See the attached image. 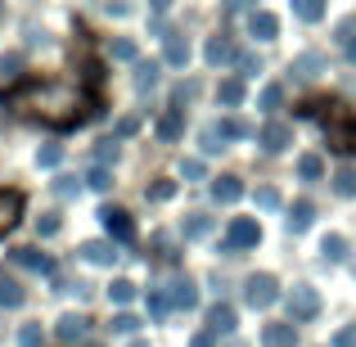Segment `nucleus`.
<instances>
[{
  "mask_svg": "<svg viewBox=\"0 0 356 347\" xmlns=\"http://www.w3.org/2000/svg\"><path fill=\"white\" fill-rule=\"evenodd\" d=\"M9 108H23V113H36L41 122H50V127H72L77 118V90L72 86H59V81H18L14 90L5 95Z\"/></svg>",
  "mask_w": 356,
  "mask_h": 347,
  "instance_id": "f257e3e1",
  "label": "nucleus"
},
{
  "mask_svg": "<svg viewBox=\"0 0 356 347\" xmlns=\"http://www.w3.org/2000/svg\"><path fill=\"white\" fill-rule=\"evenodd\" d=\"M325 131H330V145L339 149V154H352V149H356V118L343 113V104H330V113H325Z\"/></svg>",
  "mask_w": 356,
  "mask_h": 347,
  "instance_id": "f03ea898",
  "label": "nucleus"
},
{
  "mask_svg": "<svg viewBox=\"0 0 356 347\" xmlns=\"http://www.w3.org/2000/svg\"><path fill=\"white\" fill-rule=\"evenodd\" d=\"M243 302H248L252 312H266V307H275V302H280L275 275H248V284H243Z\"/></svg>",
  "mask_w": 356,
  "mask_h": 347,
  "instance_id": "7ed1b4c3",
  "label": "nucleus"
},
{
  "mask_svg": "<svg viewBox=\"0 0 356 347\" xmlns=\"http://www.w3.org/2000/svg\"><path fill=\"white\" fill-rule=\"evenodd\" d=\"M257 239H261V226L252 217H235L230 221V230H226V252H243V248H257Z\"/></svg>",
  "mask_w": 356,
  "mask_h": 347,
  "instance_id": "20e7f679",
  "label": "nucleus"
},
{
  "mask_svg": "<svg viewBox=\"0 0 356 347\" xmlns=\"http://www.w3.org/2000/svg\"><path fill=\"white\" fill-rule=\"evenodd\" d=\"M99 221H104V230H108V239H113V243H131V239H136V221H131V212L99 208Z\"/></svg>",
  "mask_w": 356,
  "mask_h": 347,
  "instance_id": "39448f33",
  "label": "nucleus"
},
{
  "mask_svg": "<svg viewBox=\"0 0 356 347\" xmlns=\"http://www.w3.org/2000/svg\"><path fill=\"white\" fill-rule=\"evenodd\" d=\"M316 312H321V293H316L312 284H293V293H289V316H293V321H312Z\"/></svg>",
  "mask_w": 356,
  "mask_h": 347,
  "instance_id": "423d86ee",
  "label": "nucleus"
},
{
  "mask_svg": "<svg viewBox=\"0 0 356 347\" xmlns=\"http://www.w3.org/2000/svg\"><path fill=\"white\" fill-rule=\"evenodd\" d=\"M23 203H27V199H23L18 190H0V239H5V234L18 226V217H23Z\"/></svg>",
  "mask_w": 356,
  "mask_h": 347,
  "instance_id": "0eeeda50",
  "label": "nucleus"
},
{
  "mask_svg": "<svg viewBox=\"0 0 356 347\" xmlns=\"http://www.w3.org/2000/svg\"><path fill=\"white\" fill-rule=\"evenodd\" d=\"M167 298H172V307H181V312L199 307V289H194V280H190V275H176L172 284H167Z\"/></svg>",
  "mask_w": 356,
  "mask_h": 347,
  "instance_id": "6e6552de",
  "label": "nucleus"
},
{
  "mask_svg": "<svg viewBox=\"0 0 356 347\" xmlns=\"http://www.w3.org/2000/svg\"><path fill=\"white\" fill-rule=\"evenodd\" d=\"M54 334H59V343H86V334H90V321H86V316H59V330H54Z\"/></svg>",
  "mask_w": 356,
  "mask_h": 347,
  "instance_id": "1a4fd4ad",
  "label": "nucleus"
},
{
  "mask_svg": "<svg viewBox=\"0 0 356 347\" xmlns=\"http://www.w3.org/2000/svg\"><path fill=\"white\" fill-rule=\"evenodd\" d=\"M261 347H298V330L293 321H275L261 330Z\"/></svg>",
  "mask_w": 356,
  "mask_h": 347,
  "instance_id": "9d476101",
  "label": "nucleus"
},
{
  "mask_svg": "<svg viewBox=\"0 0 356 347\" xmlns=\"http://www.w3.org/2000/svg\"><path fill=\"white\" fill-rule=\"evenodd\" d=\"M203 54H208V63H212V68H226V63H235V59H239V54H235V41H230L226 32H221V36H212Z\"/></svg>",
  "mask_w": 356,
  "mask_h": 347,
  "instance_id": "9b49d317",
  "label": "nucleus"
},
{
  "mask_svg": "<svg viewBox=\"0 0 356 347\" xmlns=\"http://www.w3.org/2000/svg\"><path fill=\"white\" fill-rule=\"evenodd\" d=\"M257 140H261V149H266V154H280V149H289V140H293V131H289L284 122H266Z\"/></svg>",
  "mask_w": 356,
  "mask_h": 347,
  "instance_id": "f8f14e48",
  "label": "nucleus"
},
{
  "mask_svg": "<svg viewBox=\"0 0 356 347\" xmlns=\"http://www.w3.org/2000/svg\"><path fill=\"white\" fill-rule=\"evenodd\" d=\"M81 257L95 261V266H113L118 248H113V239H90V243H81Z\"/></svg>",
  "mask_w": 356,
  "mask_h": 347,
  "instance_id": "ddd939ff",
  "label": "nucleus"
},
{
  "mask_svg": "<svg viewBox=\"0 0 356 347\" xmlns=\"http://www.w3.org/2000/svg\"><path fill=\"white\" fill-rule=\"evenodd\" d=\"M248 32L257 36V41H275V36H280V18L266 14V9H257V14L248 18Z\"/></svg>",
  "mask_w": 356,
  "mask_h": 347,
  "instance_id": "4468645a",
  "label": "nucleus"
},
{
  "mask_svg": "<svg viewBox=\"0 0 356 347\" xmlns=\"http://www.w3.org/2000/svg\"><path fill=\"white\" fill-rule=\"evenodd\" d=\"M212 199H217V203H239L243 199V181H239V176H221V181H212Z\"/></svg>",
  "mask_w": 356,
  "mask_h": 347,
  "instance_id": "2eb2a0df",
  "label": "nucleus"
},
{
  "mask_svg": "<svg viewBox=\"0 0 356 347\" xmlns=\"http://www.w3.org/2000/svg\"><path fill=\"white\" fill-rule=\"evenodd\" d=\"M208 330L212 334H235V307L217 302V307H212V316H208Z\"/></svg>",
  "mask_w": 356,
  "mask_h": 347,
  "instance_id": "dca6fc26",
  "label": "nucleus"
},
{
  "mask_svg": "<svg viewBox=\"0 0 356 347\" xmlns=\"http://www.w3.org/2000/svg\"><path fill=\"white\" fill-rule=\"evenodd\" d=\"M181 131H185V118H181V108H167L163 118H158V140H181Z\"/></svg>",
  "mask_w": 356,
  "mask_h": 347,
  "instance_id": "f3484780",
  "label": "nucleus"
},
{
  "mask_svg": "<svg viewBox=\"0 0 356 347\" xmlns=\"http://www.w3.org/2000/svg\"><path fill=\"white\" fill-rule=\"evenodd\" d=\"M312 221H316V208H312L307 199H298L293 208H289V234H302Z\"/></svg>",
  "mask_w": 356,
  "mask_h": 347,
  "instance_id": "a211bd4d",
  "label": "nucleus"
},
{
  "mask_svg": "<svg viewBox=\"0 0 356 347\" xmlns=\"http://www.w3.org/2000/svg\"><path fill=\"white\" fill-rule=\"evenodd\" d=\"M14 261H18V266H27V271H41V275H50V271H54V261L45 257V252H36V248H14Z\"/></svg>",
  "mask_w": 356,
  "mask_h": 347,
  "instance_id": "6ab92c4d",
  "label": "nucleus"
},
{
  "mask_svg": "<svg viewBox=\"0 0 356 347\" xmlns=\"http://www.w3.org/2000/svg\"><path fill=\"white\" fill-rule=\"evenodd\" d=\"M163 59L172 63V68H185V63H190V41H185V36H167Z\"/></svg>",
  "mask_w": 356,
  "mask_h": 347,
  "instance_id": "aec40b11",
  "label": "nucleus"
},
{
  "mask_svg": "<svg viewBox=\"0 0 356 347\" xmlns=\"http://www.w3.org/2000/svg\"><path fill=\"white\" fill-rule=\"evenodd\" d=\"M23 284H18L14 275H5V271H0V307H23Z\"/></svg>",
  "mask_w": 356,
  "mask_h": 347,
  "instance_id": "412c9836",
  "label": "nucleus"
},
{
  "mask_svg": "<svg viewBox=\"0 0 356 347\" xmlns=\"http://www.w3.org/2000/svg\"><path fill=\"white\" fill-rule=\"evenodd\" d=\"M321 68H325V59L316 50H307V54H298V59H293V77H302V81H312Z\"/></svg>",
  "mask_w": 356,
  "mask_h": 347,
  "instance_id": "4be33fe9",
  "label": "nucleus"
},
{
  "mask_svg": "<svg viewBox=\"0 0 356 347\" xmlns=\"http://www.w3.org/2000/svg\"><path fill=\"white\" fill-rule=\"evenodd\" d=\"M181 234H185V239H203V234H212V217H208V212H190L185 226H181Z\"/></svg>",
  "mask_w": 356,
  "mask_h": 347,
  "instance_id": "5701e85b",
  "label": "nucleus"
},
{
  "mask_svg": "<svg viewBox=\"0 0 356 347\" xmlns=\"http://www.w3.org/2000/svg\"><path fill=\"white\" fill-rule=\"evenodd\" d=\"M217 99H221V104H226V108L243 104V81H239V77H226V81H221V86H217Z\"/></svg>",
  "mask_w": 356,
  "mask_h": 347,
  "instance_id": "b1692460",
  "label": "nucleus"
},
{
  "mask_svg": "<svg viewBox=\"0 0 356 347\" xmlns=\"http://www.w3.org/2000/svg\"><path fill=\"white\" fill-rule=\"evenodd\" d=\"M293 14L302 18V23H321L325 18V0H293Z\"/></svg>",
  "mask_w": 356,
  "mask_h": 347,
  "instance_id": "393cba45",
  "label": "nucleus"
},
{
  "mask_svg": "<svg viewBox=\"0 0 356 347\" xmlns=\"http://www.w3.org/2000/svg\"><path fill=\"white\" fill-rule=\"evenodd\" d=\"M298 176H302V181H321V176H325L321 154H302V158H298Z\"/></svg>",
  "mask_w": 356,
  "mask_h": 347,
  "instance_id": "a878e982",
  "label": "nucleus"
},
{
  "mask_svg": "<svg viewBox=\"0 0 356 347\" xmlns=\"http://www.w3.org/2000/svg\"><path fill=\"white\" fill-rule=\"evenodd\" d=\"M217 127H221V136H226V140H248V136H252V127H248L243 118H221Z\"/></svg>",
  "mask_w": 356,
  "mask_h": 347,
  "instance_id": "bb28decb",
  "label": "nucleus"
},
{
  "mask_svg": "<svg viewBox=\"0 0 356 347\" xmlns=\"http://www.w3.org/2000/svg\"><path fill=\"white\" fill-rule=\"evenodd\" d=\"M321 252H325V261H343L348 257V239H343V234H325Z\"/></svg>",
  "mask_w": 356,
  "mask_h": 347,
  "instance_id": "cd10ccee",
  "label": "nucleus"
},
{
  "mask_svg": "<svg viewBox=\"0 0 356 347\" xmlns=\"http://www.w3.org/2000/svg\"><path fill=\"white\" fill-rule=\"evenodd\" d=\"M154 86H158V63L149 59V63L136 68V90H154Z\"/></svg>",
  "mask_w": 356,
  "mask_h": 347,
  "instance_id": "c85d7f7f",
  "label": "nucleus"
},
{
  "mask_svg": "<svg viewBox=\"0 0 356 347\" xmlns=\"http://www.w3.org/2000/svg\"><path fill=\"white\" fill-rule=\"evenodd\" d=\"M334 194H343V199L356 194V172L352 167H339V172H334Z\"/></svg>",
  "mask_w": 356,
  "mask_h": 347,
  "instance_id": "c756f323",
  "label": "nucleus"
},
{
  "mask_svg": "<svg viewBox=\"0 0 356 347\" xmlns=\"http://www.w3.org/2000/svg\"><path fill=\"white\" fill-rule=\"evenodd\" d=\"M108 298H113L118 307L136 302V284H131V280H113V289H108Z\"/></svg>",
  "mask_w": 356,
  "mask_h": 347,
  "instance_id": "7c9ffc66",
  "label": "nucleus"
},
{
  "mask_svg": "<svg viewBox=\"0 0 356 347\" xmlns=\"http://www.w3.org/2000/svg\"><path fill=\"white\" fill-rule=\"evenodd\" d=\"M149 312H154V321H163V316L172 312V298H167L163 289H149Z\"/></svg>",
  "mask_w": 356,
  "mask_h": 347,
  "instance_id": "2f4dec72",
  "label": "nucleus"
},
{
  "mask_svg": "<svg viewBox=\"0 0 356 347\" xmlns=\"http://www.w3.org/2000/svg\"><path fill=\"white\" fill-rule=\"evenodd\" d=\"M217 149H226V136H221V127L212 122V127H203V154H217Z\"/></svg>",
  "mask_w": 356,
  "mask_h": 347,
  "instance_id": "473e14b6",
  "label": "nucleus"
},
{
  "mask_svg": "<svg viewBox=\"0 0 356 347\" xmlns=\"http://www.w3.org/2000/svg\"><path fill=\"white\" fill-rule=\"evenodd\" d=\"M41 343H45L41 325H23V330H18V347H41Z\"/></svg>",
  "mask_w": 356,
  "mask_h": 347,
  "instance_id": "72a5a7b5",
  "label": "nucleus"
},
{
  "mask_svg": "<svg viewBox=\"0 0 356 347\" xmlns=\"http://www.w3.org/2000/svg\"><path fill=\"white\" fill-rule=\"evenodd\" d=\"M280 104H284V86H266L261 90V108H266V113H275Z\"/></svg>",
  "mask_w": 356,
  "mask_h": 347,
  "instance_id": "f704fd0d",
  "label": "nucleus"
},
{
  "mask_svg": "<svg viewBox=\"0 0 356 347\" xmlns=\"http://www.w3.org/2000/svg\"><path fill=\"white\" fill-rule=\"evenodd\" d=\"M95 163H99V167L118 163V140H99V149H95Z\"/></svg>",
  "mask_w": 356,
  "mask_h": 347,
  "instance_id": "c9c22d12",
  "label": "nucleus"
},
{
  "mask_svg": "<svg viewBox=\"0 0 356 347\" xmlns=\"http://www.w3.org/2000/svg\"><path fill=\"white\" fill-rule=\"evenodd\" d=\"M36 163H41V167H59L63 163V145H45L41 154H36Z\"/></svg>",
  "mask_w": 356,
  "mask_h": 347,
  "instance_id": "e433bc0d",
  "label": "nucleus"
},
{
  "mask_svg": "<svg viewBox=\"0 0 356 347\" xmlns=\"http://www.w3.org/2000/svg\"><path fill=\"white\" fill-rule=\"evenodd\" d=\"M257 208H261V212H275V208H280V190L261 185V190H257Z\"/></svg>",
  "mask_w": 356,
  "mask_h": 347,
  "instance_id": "4c0bfd02",
  "label": "nucleus"
},
{
  "mask_svg": "<svg viewBox=\"0 0 356 347\" xmlns=\"http://www.w3.org/2000/svg\"><path fill=\"white\" fill-rule=\"evenodd\" d=\"M86 181H90V190H108V185H113V176H108V167H99V163H95Z\"/></svg>",
  "mask_w": 356,
  "mask_h": 347,
  "instance_id": "58836bf2",
  "label": "nucleus"
},
{
  "mask_svg": "<svg viewBox=\"0 0 356 347\" xmlns=\"http://www.w3.org/2000/svg\"><path fill=\"white\" fill-rule=\"evenodd\" d=\"M77 190H81V181H77V176H59V181H54V194H59V199H72Z\"/></svg>",
  "mask_w": 356,
  "mask_h": 347,
  "instance_id": "ea45409f",
  "label": "nucleus"
},
{
  "mask_svg": "<svg viewBox=\"0 0 356 347\" xmlns=\"http://www.w3.org/2000/svg\"><path fill=\"white\" fill-rule=\"evenodd\" d=\"M154 257H163V261H172V257H176L172 234H158V239H154Z\"/></svg>",
  "mask_w": 356,
  "mask_h": 347,
  "instance_id": "a19ab883",
  "label": "nucleus"
},
{
  "mask_svg": "<svg viewBox=\"0 0 356 347\" xmlns=\"http://www.w3.org/2000/svg\"><path fill=\"white\" fill-rule=\"evenodd\" d=\"M334 41H339V45L356 41V14H352V18H343V23H339V32H334Z\"/></svg>",
  "mask_w": 356,
  "mask_h": 347,
  "instance_id": "79ce46f5",
  "label": "nucleus"
},
{
  "mask_svg": "<svg viewBox=\"0 0 356 347\" xmlns=\"http://www.w3.org/2000/svg\"><path fill=\"white\" fill-rule=\"evenodd\" d=\"M113 59L131 63V59H136V41H127V36H122V41H113Z\"/></svg>",
  "mask_w": 356,
  "mask_h": 347,
  "instance_id": "37998d69",
  "label": "nucleus"
},
{
  "mask_svg": "<svg viewBox=\"0 0 356 347\" xmlns=\"http://www.w3.org/2000/svg\"><path fill=\"white\" fill-rule=\"evenodd\" d=\"M172 194H176V181H158L154 190H149V199H154V203H163V199H172Z\"/></svg>",
  "mask_w": 356,
  "mask_h": 347,
  "instance_id": "c03bdc74",
  "label": "nucleus"
},
{
  "mask_svg": "<svg viewBox=\"0 0 356 347\" xmlns=\"http://www.w3.org/2000/svg\"><path fill=\"white\" fill-rule=\"evenodd\" d=\"M181 176H185V181H203V163H199V158H185Z\"/></svg>",
  "mask_w": 356,
  "mask_h": 347,
  "instance_id": "a18cd8bd",
  "label": "nucleus"
},
{
  "mask_svg": "<svg viewBox=\"0 0 356 347\" xmlns=\"http://www.w3.org/2000/svg\"><path fill=\"white\" fill-rule=\"evenodd\" d=\"M334 347H356V325H348V330L334 334Z\"/></svg>",
  "mask_w": 356,
  "mask_h": 347,
  "instance_id": "49530a36",
  "label": "nucleus"
},
{
  "mask_svg": "<svg viewBox=\"0 0 356 347\" xmlns=\"http://www.w3.org/2000/svg\"><path fill=\"white\" fill-rule=\"evenodd\" d=\"M113 330H118V334H136V330H140V321H136V316H118Z\"/></svg>",
  "mask_w": 356,
  "mask_h": 347,
  "instance_id": "de8ad7c7",
  "label": "nucleus"
},
{
  "mask_svg": "<svg viewBox=\"0 0 356 347\" xmlns=\"http://www.w3.org/2000/svg\"><path fill=\"white\" fill-rule=\"evenodd\" d=\"M194 95H199V81H185V86L176 90V104H185V99H194Z\"/></svg>",
  "mask_w": 356,
  "mask_h": 347,
  "instance_id": "09e8293b",
  "label": "nucleus"
},
{
  "mask_svg": "<svg viewBox=\"0 0 356 347\" xmlns=\"http://www.w3.org/2000/svg\"><path fill=\"white\" fill-rule=\"evenodd\" d=\"M239 72H261V59H252V54H239Z\"/></svg>",
  "mask_w": 356,
  "mask_h": 347,
  "instance_id": "8fccbe9b",
  "label": "nucleus"
},
{
  "mask_svg": "<svg viewBox=\"0 0 356 347\" xmlns=\"http://www.w3.org/2000/svg\"><path fill=\"white\" fill-rule=\"evenodd\" d=\"M212 339H217L212 330H208V334H194V339H190V347H212Z\"/></svg>",
  "mask_w": 356,
  "mask_h": 347,
  "instance_id": "3c124183",
  "label": "nucleus"
},
{
  "mask_svg": "<svg viewBox=\"0 0 356 347\" xmlns=\"http://www.w3.org/2000/svg\"><path fill=\"white\" fill-rule=\"evenodd\" d=\"M41 234H59V217H41Z\"/></svg>",
  "mask_w": 356,
  "mask_h": 347,
  "instance_id": "603ef678",
  "label": "nucleus"
},
{
  "mask_svg": "<svg viewBox=\"0 0 356 347\" xmlns=\"http://www.w3.org/2000/svg\"><path fill=\"white\" fill-rule=\"evenodd\" d=\"M108 14L122 18V14H131V5H127V0H108Z\"/></svg>",
  "mask_w": 356,
  "mask_h": 347,
  "instance_id": "864d4df0",
  "label": "nucleus"
},
{
  "mask_svg": "<svg viewBox=\"0 0 356 347\" xmlns=\"http://www.w3.org/2000/svg\"><path fill=\"white\" fill-rule=\"evenodd\" d=\"M149 5H154V14H167V9H172L176 0H149Z\"/></svg>",
  "mask_w": 356,
  "mask_h": 347,
  "instance_id": "5fc2aeb1",
  "label": "nucleus"
},
{
  "mask_svg": "<svg viewBox=\"0 0 356 347\" xmlns=\"http://www.w3.org/2000/svg\"><path fill=\"white\" fill-rule=\"evenodd\" d=\"M343 50H348V63H356V41H348Z\"/></svg>",
  "mask_w": 356,
  "mask_h": 347,
  "instance_id": "6e6d98bb",
  "label": "nucleus"
},
{
  "mask_svg": "<svg viewBox=\"0 0 356 347\" xmlns=\"http://www.w3.org/2000/svg\"><path fill=\"white\" fill-rule=\"evenodd\" d=\"M221 5H226V9H243V5H248V0H221Z\"/></svg>",
  "mask_w": 356,
  "mask_h": 347,
  "instance_id": "4d7b16f0",
  "label": "nucleus"
},
{
  "mask_svg": "<svg viewBox=\"0 0 356 347\" xmlns=\"http://www.w3.org/2000/svg\"><path fill=\"white\" fill-rule=\"evenodd\" d=\"M131 347H145V343H140V339H136V343H131Z\"/></svg>",
  "mask_w": 356,
  "mask_h": 347,
  "instance_id": "13d9d810",
  "label": "nucleus"
}]
</instances>
